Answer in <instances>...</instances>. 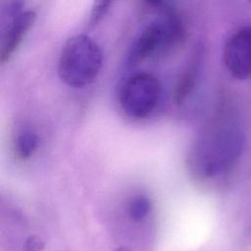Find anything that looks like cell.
Listing matches in <instances>:
<instances>
[{
	"label": "cell",
	"mask_w": 251,
	"mask_h": 251,
	"mask_svg": "<svg viewBox=\"0 0 251 251\" xmlns=\"http://www.w3.org/2000/svg\"><path fill=\"white\" fill-rule=\"evenodd\" d=\"M199 67L200 54L198 51H196L175 84L173 90V99L176 104H182L194 90L197 83Z\"/></svg>",
	"instance_id": "7"
},
{
	"label": "cell",
	"mask_w": 251,
	"mask_h": 251,
	"mask_svg": "<svg viewBox=\"0 0 251 251\" xmlns=\"http://www.w3.org/2000/svg\"><path fill=\"white\" fill-rule=\"evenodd\" d=\"M102 64L103 54L97 42L88 35L76 34L62 47L58 74L67 85L84 87L97 78Z\"/></svg>",
	"instance_id": "3"
},
{
	"label": "cell",
	"mask_w": 251,
	"mask_h": 251,
	"mask_svg": "<svg viewBox=\"0 0 251 251\" xmlns=\"http://www.w3.org/2000/svg\"><path fill=\"white\" fill-rule=\"evenodd\" d=\"M226 69L236 79L251 77V26L234 29L226 39L223 49Z\"/></svg>",
	"instance_id": "5"
},
{
	"label": "cell",
	"mask_w": 251,
	"mask_h": 251,
	"mask_svg": "<svg viewBox=\"0 0 251 251\" xmlns=\"http://www.w3.org/2000/svg\"><path fill=\"white\" fill-rule=\"evenodd\" d=\"M243 136L240 128L222 116L212 119L193 141L187 164L192 176L209 180L230 172L240 157Z\"/></svg>",
	"instance_id": "1"
},
{
	"label": "cell",
	"mask_w": 251,
	"mask_h": 251,
	"mask_svg": "<svg viewBox=\"0 0 251 251\" xmlns=\"http://www.w3.org/2000/svg\"><path fill=\"white\" fill-rule=\"evenodd\" d=\"M114 251H129V250L127 248H126V247H119V248L115 249Z\"/></svg>",
	"instance_id": "12"
},
{
	"label": "cell",
	"mask_w": 251,
	"mask_h": 251,
	"mask_svg": "<svg viewBox=\"0 0 251 251\" xmlns=\"http://www.w3.org/2000/svg\"><path fill=\"white\" fill-rule=\"evenodd\" d=\"M161 91V83L154 75L147 72L131 74L120 85V107L131 119H144L157 107Z\"/></svg>",
	"instance_id": "4"
},
{
	"label": "cell",
	"mask_w": 251,
	"mask_h": 251,
	"mask_svg": "<svg viewBox=\"0 0 251 251\" xmlns=\"http://www.w3.org/2000/svg\"><path fill=\"white\" fill-rule=\"evenodd\" d=\"M111 5H112V2H109V1L97 2L91 10L89 23L91 25H94V24L98 23L104 17V15L108 12Z\"/></svg>",
	"instance_id": "10"
},
{
	"label": "cell",
	"mask_w": 251,
	"mask_h": 251,
	"mask_svg": "<svg viewBox=\"0 0 251 251\" xmlns=\"http://www.w3.org/2000/svg\"><path fill=\"white\" fill-rule=\"evenodd\" d=\"M38 147V136L31 130H23L14 141V152L17 159L26 161L30 159Z\"/></svg>",
	"instance_id": "8"
},
{
	"label": "cell",
	"mask_w": 251,
	"mask_h": 251,
	"mask_svg": "<svg viewBox=\"0 0 251 251\" xmlns=\"http://www.w3.org/2000/svg\"><path fill=\"white\" fill-rule=\"evenodd\" d=\"M44 247V241L38 236L32 235L25 240L24 244V251H43Z\"/></svg>",
	"instance_id": "11"
},
{
	"label": "cell",
	"mask_w": 251,
	"mask_h": 251,
	"mask_svg": "<svg viewBox=\"0 0 251 251\" xmlns=\"http://www.w3.org/2000/svg\"><path fill=\"white\" fill-rule=\"evenodd\" d=\"M156 8L157 17L143 26L129 48L126 58L129 65L164 57L185 41L186 27L180 16L163 2H156Z\"/></svg>",
	"instance_id": "2"
},
{
	"label": "cell",
	"mask_w": 251,
	"mask_h": 251,
	"mask_svg": "<svg viewBox=\"0 0 251 251\" xmlns=\"http://www.w3.org/2000/svg\"><path fill=\"white\" fill-rule=\"evenodd\" d=\"M152 209L151 200L145 195H136L130 199L127 205L128 217L134 222L145 219Z\"/></svg>",
	"instance_id": "9"
},
{
	"label": "cell",
	"mask_w": 251,
	"mask_h": 251,
	"mask_svg": "<svg viewBox=\"0 0 251 251\" xmlns=\"http://www.w3.org/2000/svg\"><path fill=\"white\" fill-rule=\"evenodd\" d=\"M35 16V13L31 10L13 13V18L8 24V27L2 38L0 50V61L2 64L9 61L13 56L25 35L33 25Z\"/></svg>",
	"instance_id": "6"
}]
</instances>
